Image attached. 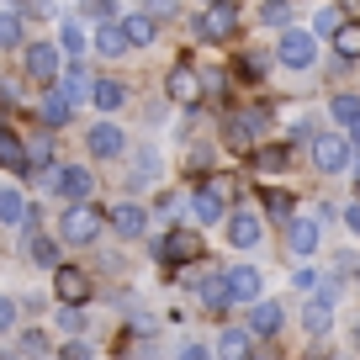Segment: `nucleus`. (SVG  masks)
Wrapping results in <instances>:
<instances>
[{"label": "nucleus", "instance_id": "nucleus-1", "mask_svg": "<svg viewBox=\"0 0 360 360\" xmlns=\"http://www.w3.org/2000/svg\"><path fill=\"white\" fill-rule=\"evenodd\" d=\"M276 58H281L286 69H313L318 64V32L313 27H286V32L276 37Z\"/></svg>", "mask_w": 360, "mask_h": 360}, {"label": "nucleus", "instance_id": "nucleus-2", "mask_svg": "<svg viewBox=\"0 0 360 360\" xmlns=\"http://www.w3.org/2000/svg\"><path fill=\"white\" fill-rule=\"evenodd\" d=\"M307 154H313V169H318V175H345L355 148H349L345 133H318L313 143H307Z\"/></svg>", "mask_w": 360, "mask_h": 360}, {"label": "nucleus", "instance_id": "nucleus-3", "mask_svg": "<svg viewBox=\"0 0 360 360\" xmlns=\"http://www.w3.org/2000/svg\"><path fill=\"white\" fill-rule=\"evenodd\" d=\"M27 64V79H37L43 90H58V79H64V69H58V43H32L22 53Z\"/></svg>", "mask_w": 360, "mask_h": 360}, {"label": "nucleus", "instance_id": "nucleus-4", "mask_svg": "<svg viewBox=\"0 0 360 360\" xmlns=\"http://www.w3.org/2000/svg\"><path fill=\"white\" fill-rule=\"evenodd\" d=\"M334 307H339V276H328V281L318 286V297L302 307V328H307V334H328V323H334Z\"/></svg>", "mask_w": 360, "mask_h": 360}, {"label": "nucleus", "instance_id": "nucleus-5", "mask_svg": "<svg viewBox=\"0 0 360 360\" xmlns=\"http://www.w3.org/2000/svg\"><path fill=\"white\" fill-rule=\"evenodd\" d=\"M58 233H64V244H96L101 238V212L96 207H69L64 217H58Z\"/></svg>", "mask_w": 360, "mask_h": 360}, {"label": "nucleus", "instance_id": "nucleus-6", "mask_svg": "<svg viewBox=\"0 0 360 360\" xmlns=\"http://www.w3.org/2000/svg\"><path fill=\"white\" fill-rule=\"evenodd\" d=\"M207 244L196 228H169L165 238H159V259H169V265H191V259H202Z\"/></svg>", "mask_w": 360, "mask_h": 360}, {"label": "nucleus", "instance_id": "nucleus-7", "mask_svg": "<svg viewBox=\"0 0 360 360\" xmlns=\"http://www.w3.org/2000/svg\"><path fill=\"white\" fill-rule=\"evenodd\" d=\"M238 32V6L228 0V6H207L202 16H196V37H207V43H228V37Z\"/></svg>", "mask_w": 360, "mask_h": 360}, {"label": "nucleus", "instance_id": "nucleus-8", "mask_svg": "<svg viewBox=\"0 0 360 360\" xmlns=\"http://www.w3.org/2000/svg\"><path fill=\"white\" fill-rule=\"evenodd\" d=\"M191 217L207 223V228H212L217 217H228V180H207L202 191L191 196Z\"/></svg>", "mask_w": 360, "mask_h": 360}, {"label": "nucleus", "instance_id": "nucleus-9", "mask_svg": "<svg viewBox=\"0 0 360 360\" xmlns=\"http://www.w3.org/2000/svg\"><path fill=\"white\" fill-rule=\"evenodd\" d=\"M85 143H90V154H96V159H122L127 154V133L117 122H96L85 133Z\"/></svg>", "mask_w": 360, "mask_h": 360}, {"label": "nucleus", "instance_id": "nucleus-10", "mask_svg": "<svg viewBox=\"0 0 360 360\" xmlns=\"http://www.w3.org/2000/svg\"><path fill=\"white\" fill-rule=\"evenodd\" d=\"M53 297L64 307H79L90 297V276H85V270H75V265H58L53 270Z\"/></svg>", "mask_w": 360, "mask_h": 360}, {"label": "nucleus", "instance_id": "nucleus-11", "mask_svg": "<svg viewBox=\"0 0 360 360\" xmlns=\"http://www.w3.org/2000/svg\"><path fill=\"white\" fill-rule=\"evenodd\" d=\"M286 255L292 259L318 255V217H292V223H286Z\"/></svg>", "mask_w": 360, "mask_h": 360}, {"label": "nucleus", "instance_id": "nucleus-12", "mask_svg": "<svg viewBox=\"0 0 360 360\" xmlns=\"http://www.w3.org/2000/svg\"><path fill=\"white\" fill-rule=\"evenodd\" d=\"M223 276H228V302H238V307L259 302V270L255 265H233V270H223Z\"/></svg>", "mask_w": 360, "mask_h": 360}, {"label": "nucleus", "instance_id": "nucleus-13", "mask_svg": "<svg viewBox=\"0 0 360 360\" xmlns=\"http://www.w3.org/2000/svg\"><path fill=\"white\" fill-rule=\"evenodd\" d=\"M58 191L69 196V207H85L90 191H96V175L79 169V165H58Z\"/></svg>", "mask_w": 360, "mask_h": 360}, {"label": "nucleus", "instance_id": "nucleus-14", "mask_svg": "<svg viewBox=\"0 0 360 360\" xmlns=\"http://www.w3.org/2000/svg\"><path fill=\"white\" fill-rule=\"evenodd\" d=\"M259 122H265V112H259V106H255V112H233V117H228V148H238V154H244V148H255V133H259Z\"/></svg>", "mask_w": 360, "mask_h": 360}, {"label": "nucleus", "instance_id": "nucleus-15", "mask_svg": "<svg viewBox=\"0 0 360 360\" xmlns=\"http://www.w3.org/2000/svg\"><path fill=\"white\" fill-rule=\"evenodd\" d=\"M0 169H11V175H32V154H27V143L6 122H0Z\"/></svg>", "mask_w": 360, "mask_h": 360}, {"label": "nucleus", "instance_id": "nucleus-16", "mask_svg": "<svg viewBox=\"0 0 360 360\" xmlns=\"http://www.w3.org/2000/svg\"><path fill=\"white\" fill-rule=\"evenodd\" d=\"M259 238H265L259 212H233V217H228V244H233V249H255Z\"/></svg>", "mask_w": 360, "mask_h": 360}, {"label": "nucleus", "instance_id": "nucleus-17", "mask_svg": "<svg viewBox=\"0 0 360 360\" xmlns=\"http://www.w3.org/2000/svg\"><path fill=\"white\" fill-rule=\"evenodd\" d=\"M69 112H75V106H69L64 90H37V117H43L48 133H53V127H64V122H69Z\"/></svg>", "mask_w": 360, "mask_h": 360}, {"label": "nucleus", "instance_id": "nucleus-18", "mask_svg": "<svg viewBox=\"0 0 360 360\" xmlns=\"http://www.w3.org/2000/svg\"><path fill=\"white\" fill-rule=\"evenodd\" d=\"M281 302H270V297H259V302L255 307H249V334H255V339H270V334H276V328H281Z\"/></svg>", "mask_w": 360, "mask_h": 360}, {"label": "nucleus", "instance_id": "nucleus-19", "mask_svg": "<svg viewBox=\"0 0 360 360\" xmlns=\"http://www.w3.org/2000/svg\"><path fill=\"white\" fill-rule=\"evenodd\" d=\"M255 355V334L249 328H223L217 334V360H249Z\"/></svg>", "mask_w": 360, "mask_h": 360}, {"label": "nucleus", "instance_id": "nucleus-20", "mask_svg": "<svg viewBox=\"0 0 360 360\" xmlns=\"http://www.w3.org/2000/svg\"><path fill=\"white\" fill-rule=\"evenodd\" d=\"M202 85H207V79H196V69H191V64H175V75H169V96H175L180 106L202 101Z\"/></svg>", "mask_w": 360, "mask_h": 360}, {"label": "nucleus", "instance_id": "nucleus-21", "mask_svg": "<svg viewBox=\"0 0 360 360\" xmlns=\"http://www.w3.org/2000/svg\"><path fill=\"white\" fill-rule=\"evenodd\" d=\"M112 228L122 238H143V228H148V212L138 202H122V207H112Z\"/></svg>", "mask_w": 360, "mask_h": 360}, {"label": "nucleus", "instance_id": "nucleus-22", "mask_svg": "<svg viewBox=\"0 0 360 360\" xmlns=\"http://www.w3.org/2000/svg\"><path fill=\"white\" fill-rule=\"evenodd\" d=\"M58 90L69 96V106H79V101H90V96H96V79L85 75V64H69L64 79H58Z\"/></svg>", "mask_w": 360, "mask_h": 360}, {"label": "nucleus", "instance_id": "nucleus-23", "mask_svg": "<svg viewBox=\"0 0 360 360\" xmlns=\"http://www.w3.org/2000/svg\"><path fill=\"white\" fill-rule=\"evenodd\" d=\"M122 48H133L122 22H101V27H96V53H101V58H122Z\"/></svg>", "mask_w": 360, "mask_h": 360}, {"label": "nucleus", "instance_id": "nucleus-24", "mask_svg": "<svg viewBox=\"0 0 360 360\" xmlns=\"http://www.w3.org/2000/svg\"><path fill=\"white\" fill-rule=\"evenodd\" d=\"M58 48H64L69 58H85V48H90V37H85V27H79V16H64V22H58Z\"/></svg>", "mask_w": 360, "mask_h": 360}, {"label": "nucleus", "instance_id": "nucleus-25", "mask_svg": "<svg viewBox=\"0 0 360 360\" xmlns=\"http://www.w3.org/2000/svg\"><path fill=\"white\" fill-rule=\"evenodd\" d=\"M27 212H32V207H27V196L16 191V186H0V223H6V228H22Z\"/></svg>", "mask_w": 360, "mask_h": 360}, {"label": "nucleus", "instance_id": "nucleus-26", "mask_svg": "<svg viewBox=\"0 0 360 360\" xmlns=\"http://www.w3.org/2000/svg\"><path fill=\"white\" fill-rule=\"evenodd\" d=\"M122 27H127V43H133V48H148V43L159 37V22H154L148 11H133V16H122Z\"/></svg>", "mask_w": 360, "mask_h": 360}, {"label": "nucleus", "instance_id": "nucleus-27", "mask_svg": "<svg viewBox=\"0 0 360 360\" xmlns=\"http://www.w3.org/2000/svg\"><path fill=\"white\" fill-rule=\"evenodd\" d=\"M328 117H334V127H345V133L360 127V96H349V90L334 96V101H328Z\"/></svg>", "mask_w": 360, "mask_h": 360}, {"label": "nucleus", "instance_id": "nucleus-28", "mask_svg": "<svg viewBox=\"0 0 360 360\" xmlns=\"http://www.w3.org/2000/svg\"><path fill=\"white\" fill-rule=\"evenodd\" d=\"M286 165H292V143H270V148H255V169H265V175H281Z\"/></svg>", "mask_w": 360, "mask_h": 360}, {"label": "nucleus", "instance_id": "nucleus-29", "mask_svg": "<svg viewBox=\"0 0 360 360\" xmlns=\"http://www.w3.org/2000/svg\"><path fill=\"white\" fill-rule=\"evenodd\" d=\"M90 101L101 106V112H117V106L127 101V90H122V79H112V75H101L96 79V96H90Z\"/></svg>", "mask_w": 360, "mask_h": 360}, {"label": "nucleus", "instance_id": "nucleus-30", "mask_svg": "<svg viewBox=\"0 0 360 360\" xmlns=\"http://www.w3.org/2000/svg\"><path fill=\"white\" fill-rule=\"evenodd\" d=\"M27 259H32V265L58 270V244H53V238H43V233H32V244H27Z\"/></svg>", "mask_w": 360, "mask_h": 360}, {"label": "nucleus", "instance_id": "nucleus-31", "mask_svg": "<svg viewBox=\"0 0 360 360\" xmlns=\"http://www.w3.org/2000/svg\"><path fill=\"white\" fill-rule=\"evenodd\" d=\"M196 297H202L207 307H228V276H207V281H196Z\"/></svg>", "mask_w": 360, "mask_h": 360}, {"label": "nucleus", "instance_id": "nucleus-32", "mask_svg": "<svg viewBox=\"0 0 360 360\" xmlns=\"http://www.w3.org/2000/svg\"><path fill=\"white\" fill-rule=\"evenodd\" d=\"M259 22H265V27H281V32H286V27H297L292 22V0H265V6H259Z\"/></svg>", "mask_w": 360, "mask_h": 360}, {"label": "nucleus", "instance_id": "nucleus-33", "mask_svg": "<svg viewBox=\"0 0 360 360\" xmlns=\"http://www.w3.org/2000/svg\"><path fill=\"white\" fill-rule=\"evenodd\" d=\"M27 27H22V11H0V48H22Z\"/></svg>", "mask_w": 360, "mask_h": 360}, {"label": "nucleus", "instance_id": "nucleus-34", "mask_svg": "<svg viewBox=\"0 0 360 360\" xmlns=\"http://www.w3.org/2000/svg\"><path fill=\"white\" fill-rule=\"evenodd\" d=\"M334 53H339V58H360V22H345V27H339Z\"/></svg>", "mask_w": 360, "mask_h": 360}, {"label": "nucleus", "instance_id": "nucleus-35", "mask_svg": "<svg viewBox=\"0 0 360 360\" xmlns=\"http://www.w3.org/2000/svg\"><path fill=\"white\" fill-rule=\"evenodd\" d=\"M339 27H345L339 6H318V16H313V32H318V37H339Z\"/></svg>", "mask_w": 360, "mask_h": 360}, {"label": "nucleus", "instance_id": "nucleus-36", "mask_svg": "<svg viewBox=\"0 0 360 360\" xmlns=\"http://www.w3.org/2000/svg\"><path fill=\"white\" fill-rule=\"evenodd\" d=\"M259 207H265L270 217H286V223H292V196L276 191V186H270V191H259Z\"/></svg>", "mask_w": 360, "mask_h": 360}, {"label": "nucleus", "instance_id": "nucleus-37", "mask_svg": "<svg viewBox=\"0 0 360 360\" xmlns=\"http://www.w3.org/2000/svg\"><path fill=\"white\" fill-rule=\"evenodd\" d=\"M27 154H32V169L43 175V169H53V138H37V143H27Z\"/></svg>", "mask_w": 360, "mask_h": 360}, {"label": "nucleus", "instance_id": "nucleus-38", "mask_svg": "<svg viewBox=\"0 0 360 360\" xmlns=\"http://www.w3.org/2000/svg\"><path fill=\"white\" fill-rule=\"evenodd\" d=\"M154 169H159V154H154V148H143V154H138V169H133V186L154 180Z\"/></svg>", "mask_w": 360, "mask_h": 360}, {"label": "nucleus", "instance_id": "nucleus-39", "mask_svg": "<svg viewBox=\"0 0 360 360\" xmlns=\"http://www.w3.org/2000/svg\"><path fill=\"white\" fill-rule=\"evenodd\" d=\"M79 16H96V22H117L112 0H79Z\"/></svg>", "mask_w": 360, "mask_h": 360}, {"label": "nucleus", "instance_id": "nucleus-40", "mask_svg": "<svg viewBox=\"0 0 360 360\" xmlns=\"http://www.w3.org/2000/svg\"><path fill=\"white\" fill-rule=\"evenodd\" d=\"M22 355H48V334L43 328H27L22 334Z\"/></svg>", "mask_w": 360, "mask_h": 360}, {"label": "nucleus", "instance_id": "nucleus-41", "mask_svg": "<svg viewBox=\"0 0 360 360\" xmlns=\"http://www.w3.org/2000/svg\"><path fill=\"white\" fill-rule=\"evenodd\" d=\"M11 328H16V302L0 297V334H11Z\"/></svg>", "mask_w": 360, "mask_h": 360}, {"label": "nucleus", "instance_id": "nucleus-42", "mask_svg": "<svg viewBox=\"0 0 360 360\" xmlns=\"http://www.w3.org/2000/svg\"><path fill=\"white\" fill-rule=\"evenodd\" d=\"M90 355H96V349H90L85 339H69L64 345V360H90Z\"/></svg>", "mask_w": 360, "mask_h": 360}, {"label": "nucleus", "instance_id": "nucleus-43", "mask_svg": "<svg viewBox=\"0 0 360 360\" xmlns=\"http://www.w3.org/2000/svg\"><path fill=\"white\" fill-rule=\"evenodd\" d=\"M143 11L154 16V22H159V16H175V0H143Z\"/></svg>", "mask_w": 360, "mask_h": 360}, {"label": "nucleus", "instance_id": "nucleus-44", "mask_svg": "<svg viewBox=\"0 0 360 360\" xmlns=\"http://www.w3.org/2000/svg\"><path fill=\"white\" fill-rule=\"evenodd\" d=\"M292 286H297V292H318V286H323V281H318L313 270H297V276H292Z\"/></svg>", "mask_w": 360, "mask_h": 360}, {"label": "nucleus", "instance_id": "nucleus-45", "mask_svg": "<svg viewBox=\"0 0 360 360\" xmlns=\"http://www.w3.org/2000/svg\"><path fill=\"white\" fill-rule=\"evenodd\" d=\"M180 360H217V349H207V345H186V349H180Z\"/></svg>", "mask_w": 360, "mask_h": 360}, {"label": "nucleus", "instance_id": "nucleus-46", "mask_svg": "<svg viewBox=\"0 0 360 360\" xmlns=\"http://www.w3.org/2000/svg\"><path fill=\"white\" fill-rule=\"evenodd\" d=\"M58 323H64V334H79V323H85V318H79V307H64V318H58Z\"/></svg>", "mask_w": 360, "mask_h": 360}, {"label": "nucleus", "instance_id": "nucleus-47", "mask_svg": "<svg viewBox=\"0 0 360 360\" xmlns=\"http://www.w3.org/2000/svg\"><path fill=\"white\" fill-rule=\"evenodd\" d=\"M22 11H32V16H53V0H22Z\"/></svg>", "mask_w": 360, "mask_h": 360}, {"label": "nucleus", "instance_id": "nucleus-48", "mask_svg": "<svg viewBox=\"0 0 360 360\" xmlns=\"http://www.w3.org/2000/svg\"><path fill=\"white\" fill-rule=\"evenodd\" d=\"M345 223H349V233L360 238V202H349V207H345Z\"/></svg>", "mask_w": 360, "mask_h": 360}, {"label": "nucleus", "instance_id": "nucleus-49", "mask_svg": "<svg viewBox=\"0 0 360 360\" xmlns=\"http://www.w3.org/2000/svg\"><path fill=\"white\" fill-rule=\"evenodd\" d=\"M345 138H349V148H355V154H360V127H349Z\"/></svg>", "mask_w": 360, "mask_h": 360}, {"label": "nucleus", "instance_id": "nucleus-50", "mask_svg": "<svg viewBox=\"0 0 360 360\" xmlns=\"http://www.w3.org/2000/svg\"><path fill=\"white\" fill-rule=\"evenodd\" d=\"M249 360H276V355H270V349H255V355H249Z\"/></svg>", "mask_w": 360, "mask_h": 360}, {"label": "nucleus", "instance_id": "nucleus-51", "mask_svg": "<svg viewBox=\"0 0 360 360\" xmlns=\"http://www.w3.org/2000/svg\"><path fill=\"white\" fill-rule=\"evenodd\" d=\"M207 6H228V0H202V11H207Z\"/></svg>", "mask_w": 360, "mask_h": 360}, {"label": "nucleus", "instance_id": "nucleus-52", "mask_svg": "<svg viewBox=\"0 0 360 360\" xmlns=\"http://www.w3.org/2000/svg\"><path fill=\"white\" fill-rule=\"evenodd\" d=\"M345 6H355V11H360V0H345Z\"/></svg>", "mask_w": 360, "mask_h": 360}, {"label": "nucleus", "instance_id": "nucleus-53", "mask_svg": "<svg viewBox=\"0 0 360 360\" xmlns=\"http://www.w3.org/2000/svg\"><path fill=\"white\" fill-rule=\"evenodd\" d=\"M0 360H22V355H0Z\"/></svg>", "mask_w": 360, "mask_h": 360}, {"label": "nucleus", "instance_id": "nucleus-54", "mask_svg": "<svg viewBox=\"0 0 360 360\" xmlns=\"http://www.w3.org/2000/svg\"><path fill=\"white\" fill-rule=\"evenodd\" d=\"M355 345H360V323H355Z\"/></svg>", "mask_w": 360, "mask_h": 360}, {"label": "nucleus", "instance_id": "nucleus-55", "mask_svg": "<svg viewBox=\"0 0 360 360\" xmlns=\"http://www.w3.org/2000/svg\"><path fill=\"white\" fill-rule=\"evenodd\" d=\"M355 191H360V175H355Z\"/></svg>", "mask_w": 360, "mask_h": 360}]
</instances>
